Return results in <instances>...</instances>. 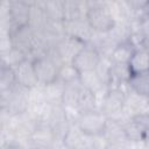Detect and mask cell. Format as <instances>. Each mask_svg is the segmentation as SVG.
Returning a JSON list of instances; mask_svg holds the SVG:
<instances>
[{"label":"cell","mask_w":149,"mask_h":149,"mask_svg":"<svg viewBox=\"0 0 149 149\" xmlns=\"http://www.w3.org/2000/svg\"><path fill=\"white\" fill-rule=\"evenodd\" d=\"M102 135L108 143H122L128 141L123 132V126L112 119H108Z\"/></svg>","instance_id":"18"},{"label":"cell","mask_w":149,"mask_h":149,"mask_svg":"<svg viewBox=\"0 0 149 149\" xmlns=\"http://www.w3.org/2000/svg\"><path fill=\"white\" fill-rule=\"evenodd\" d=\"M101 55L98 51V49L92 44H86L73 58L72 65L81 73L86 71H92L98 68V65L101 62Z\"/></svg>","instance_id":"5"},{"label":"cell","mask_w":149,"mask_h":149,"mask_svg":"<svg viewBox=\"0 0 149 149\" xmlns=\"http://www.w3.org/2000/svg\"><path fill=\"white\" fill-rule=\"evenodd\" d=\"M148 102H149V98H148Z\"/></svg>","instance_id":"27"},{"label":"cell","mask_w":149,"mask_h":149,"mask_svg":"<svg viewBox=\"0 0 149 149\" xmlns=\"http://www.w3.org/2000/svg\"><path fill=\"white\" fill-rule=\"evenodd\" d=\"M65 86L66 85H64L59 80H55L48 85H44L43 86V98H44L45 102L49 105H52V106L62 105Z\"/></svg>","instance_id":"16"},{"label":"cell","mask_w":149,"mask_h":149,"mask_svg":"<svg viewBox=\"0 0 149 149\" xmlns=\"http://www.w3.org/2000/svg\"><path fill=\"white\" fill-rule=\"evenodd\" d=\"M87 7L88 9L85 19L97 34H106L115 28L116 21L111 13L107 2L87 1Z\"/></svg>","instance_id":"1"},{"label":"cell","mask_w":149,"mask_h":149,"mask_svg":"<svg viewBox=\"0 0 149 149\" xmlns=\"http://www.w3.org/2000/svg\"><path fill=\"white\" fill-rule=\"evenodd\" d=\"M132 149H136V148H134V147H133V148H132Z\"/></svg>","instance_id":"26"},{"label":"cell","mask_w":149,"mask_h":149,"mask_svg":"<svg viewBox=\"0 0 149 149\" xmlns=\"http://www.w3.org/2000/svg\"><path fill=\"white\" fill-rule=\"evenodd\" d=\"M127 86L130 91L149 98V70L137 73H130Z\"/></svg>","instance_id":"14"},{"label":"cell","mask_w":149,"mask_h":149,"mask_svg":"<svg viewBox=\"0 0 149 149\" xmlns=\"http://www.w3.org/2000/svg\"><path fill=\"white\" fill-rule=\"evenodd\" d=\"M16 85L15 74L13 68L1 66L0 71V92L12 90Z\"/></svg>","instance_id":"23"},{"label":"cell","mask_w":149,"mask_h":149,"mask_svg":"<svg viewBox=\"0 0 149 149\" xmlns=\"http://www.w3.org/2000/svg\"><path fill=\"white\" fill-rule=\"evenodd\" d=\"M79 83L83 87H85L86 90L97 94L98 99H100L102 97V94L108 90V87L106 86V84L104 83V80L101 79L99 73L97 72V70L81 72L80 78H79Z\"/></svg>","instance_id":"10"},{"label":"cell","mask_w":149,"mask_h":149,"mask_svg":"<svg viewBox=\"0 0 149 149\" xmlns=\"http://www.w3.org/2000/svg\"><path fill=\"white\" fill-rule=\"evenodd\" d=\"M128 68L130 70V73H137L149 70V51L143 48L136 49L128 63Z\"/></svg>","instance_id":"19"},{"label":"cell","mask_w":149,"mask_h":149,"mask_svg":"<svg viewBox=\"0 0 149 149\" xmlns=\"http://www.w3.org/2000/svg\"><path fill=\"white\" fill-rule=\"evenodd\" d=\"M87 9H88L87 1L65 0L64 1V21L85 19Z\"/></svg>","instance_id":"15"},{"label":"cell","mask_w":149,"mask_h":149,"mask_svg":"<svg viewBox=\"0 0 149 149\" xmlns=\"http://www.w3.org/2000/svg\"><path fill=\"white\" fill-rule=\"evenodd\" d=\"M141 48H143V49H146V50L149 51V33H147L144 35V38H143V42H142V47Z\"/></svg>","instance_id":"25"},{"label":"cell","mask_w":149,"mask_h":149,"mask_svg":"<svg viewBox=\"0 0 149 149\" xmlns=\"http://www.w3.org/2000/svg\"><path fill=\"white\" fill-rule=\"evenodd\" d=\"M77 108L79 114L84 112H90L94 109H99V99L98 95L93 92L86 90L85 87L80 86L79 94H78V104Z\"/></svg>","instance_id":"17"},{"label":"cell","mask_w":149,"mask_h":149,"mask_svg":"<svg viewBox=\"0 0 149 149\" xmlns=\"http://www.w3.org/2000/svg\"><path fill=\"white\" fill-rule=\"evenodd\" d=\"M31 62L40 85L44 86L57 80L59 66L47 55L37 56L34 59H31Z\"/></svg>","instance_id":"4"},{"label":"cell","mask_w":149,"mask_h":149,"mask_svg":"<svg viewBox=\"0 0 149 149\" xmlns=\"http://www.w3.org/2000/svg\"><path fill=\"white\" fill-rule=\"evenodd\" d=\"M108 142L104 137L102 134L94 135V136H87V147L88 149H107Z\"/></svg>","instance_id":"24"},{"label":"cell","mask_w":149,"mask_h":149,"mask_svg":"<svg viewBox=\"0 0 149 149\" xmlns=\"http://www.w3.org/2000/svg\"><path fill=\"white\" fill-rule=\"evenodd\" d=\"M79 78H80V72L72 65V63H64L58 70L57 80L62 81L64 85L78 83Z\"/></svg>","instance_id":"21"},{"label":"cell","mask_w":149,"mask_h":149,"mask_svg":"<svg viewBox=\"0 0 149 149\" xmlns=\"http://www.w3.org/2000/svg\"><path fill=\"white\" fill-rule=\"evenodd\" d=\"M64 34L65 36H71L83 41L84 43L88 44L95 37V31L91 28L86 19L80 20H72V21H64Z\"/></svg>","instance_id":"6"},{"label":"cell","mask_w":149,"mask_h":149,"mask_svg":"<svg viewBox=\"0 0 149 149\" xmlns=\"http://www.w3.org/2000/svg\"><path fill=\"white\" fill-rule=\"evenodd\" d=\"M126 93L125 88H108L99 99V109L107 118H114L120 114L125 107Z\"/></svg>","instance_id":"3"},{"label":"cell","mask_w":149,"mask_h":149,"mask_svg":"<svg viewBox=\"0 0 149 149\" xmlns=\"http://www.w3.org/2000/svg\"><path fill=\"white\" fill-rule=\"evenodd\" d=\"M123 112L130 119L149 113L148 98L142 97V95H140V94H137V93H135L128 88L127 93H126V101H125Z\"/></svg>","instance_id":"9"},{"label":"cell","mask_w":149,"mask_h":149,"mask_svg":"<svg viewBox=\"0 0 149 149\" xmlns=\"http://www.w3.org/2000/svg\"><path fill=\"white\" fill-rule=\"evenodd\" d=\"M127 140L132 143H141L149 136V128L137 119H130L123 125Z\"/></svg>","instance_id":"12"},{"label":"cell","mask_w":149,"mask_h":149,"mask_svg":"<svg viewBox=\"0 0 149 149\" xmlns=\"http://www.w3.org/2000/svg\"><path fill=\"white\" fill-rule=\"evenodd\" d=\"M43 6L48 21L64 22V1L61 0L43 1Z\"/></svg>","instance_id":"20"},{"label":"cell","mask_w":149,"mask_h":149,"mask_svg":"<svg viewBox=\"0 0 149 149\" xmlns=\"http://www.w3.org/2000/svg\"><path fill=\"white\" fill-rule=\"evenodd\" d=\"M85 45L86 43H84L78 38H74L71 36H64L55 45V49L64 64V63H72L73 58Z\"/></svg>","instance_id":"8"},{"label":"cell","mask_w":149,"mask_h":149,"mask_svg":"<svg viewBox=\"0 0 149 149\" xmlns=\"http://www.w3.org/2000/svg\"><path fill=\"white\" fill-rule=\"evenodd\" d=\"M13 70H14L16 84L19 86L30 91L38 85V80L35 74V70H34L31 59H29V58L24 59L22 63L16 65Z\"/></svg>","instance_id":"7"},{"label":"cell","mask_w":149,"mask_h":149,"mask_svg":"<svg viewBox=\"0 0 149 149\" xmlns=\"http://www.w3.org/2000/svg\"><path fill=\"white\" fill-rule=\"evenodd\" d=\"M24 59H27V56L21 50L14 47L5 52H1V66H8L14 69Z\"/></svg>","instance_id":"22"},{"label":"cell","mask_w":149,"mask_h":149,"mask_svg":"<svg viewBox=\"0 0 149 149\" xmlns=\"http://www.w3.org/2000/svg\"><path fill=\"white\" fill-rule=\"evenodd\" d=\"M107 121L108 118L106 114H104L100 109H94V111L80 113L77 116L74 125L86 136H94L102 134Z\"/></svg>","instance_id":"2"},{"label":"cell","mask_w":149,"mask_h":149,"mask_svg":"<svg viewBox=\"0 0 149 149\" xmlns=\"http://www.w3.org/2000/svg\"><path fill=\"white\" fill-rule=\"evenodd\" d=\"M136 49L137 48L132 43V41L129 38L125 40L116 44V47L114 48V50L112 51V54L109 56V59L112 63H115V64L128 65V63Z\"/></svg>","instance_id":"13"},{"label":"cell","mask_w":149,"mask_h":149,"mask_svg":"<svg viewBox=\"0 0 149 149\" xmlns=\"http://www.w3.org/2000/svg\"><path fill=\"white\" fill-rule=\"evenodd\" d=\"M62 146L65 149H84L87 147V136L74 123H71L62 137Z\"/></svg>","instance_id":"11"}]
</instances>
